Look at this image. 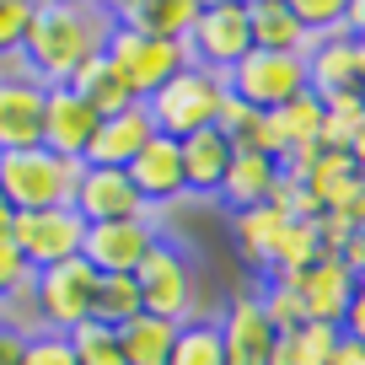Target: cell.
I'll list each match as a JSON object with an SVG mask.
<instances>
[{
    "instance_id": "obj_37",
    "label": "cell",
    "mask_w": 365,
    "mask_h": 365,
    "mask_svg": "<svg viewBox=\"0 0 365 365\" xmlns=\"http://www.w3.org/2000/svg\"><path fill=\"white\" fill-rule=\"evenodd\" d=\"M252 118H258V113H252L242 97H231V91H226V103H220V113H215V129L231 140V145H242V140H247V129H252Z\"/></svg>"
},
{
    "instance_id": "obj_5",
    "label": "cell",
    "mask_w": 365,
    "mask_h": 365,
    "mask_svg": "<svg viewBox=\"0 0 365 365\" xmlns=\"http://www.w3.org/2000/svg\"><path fill=\"white\" fill-rule=\"evenodd\" d=\"M103 59L124 76V86L135 91V103H150L182 65H194V59H188V43L150 38V33H135V27H118V22H113V33H108Z\"/></svg>"
},
{
    "instance_id": "obj_41",
    "label": "cell",
    "mask_w": 365,
    "mask_h": 365,
    "mask_svg": "<svg viewBox=\"0 0 365 365\" xmlns=\"http://www.w3.org/2000/svg\"><path fill=\"white\" fill-rule=\"evenodd\" d=\"M349 161H354V172H360V178H365V129H360V140H354V145H349Z\"/></svg>"
},
{
    "instance_id": "obj_1",
    "label": "cell",
    "mask_w": 365,
    "mask_h": 365,
    "mask_svg": "<svg viewBox=\"0 0 365 365\" xmlns=\"http://www.w3.org/2000/svg\"><path fill=\"white\" fill-rule=\"evenodd\" d=\"M108 33H113V6L43 0V6H33L22 65L38 76V86H70V76L108 48Z\"/></svg>"
},
{
    "instance_id": "obj_7",
    "label": "cell",
    "mask_w": 365,
    "mask_h": 365,
    "mask_svg": "<svg viewBox=\"0 0 365 365\" xmlns=\"http://www.w3.org/2000/svg\"><path fill=\"white\" fill-rule=\"evenodd\" d=\"M226 91L242 97L252 113H274V108L296 103L307 86V54H274V48H252L237 70L226 76Z\"/></svg>"
},
{
    "instance_id": "obj_43",
    "label": "cell",
    "mask_w": 365,
    "mask_h": 365,
    "mask_svg": "<svg viewBox=\"0 0 365 365\" xmlns=\"http://www.w3.org/2000/svg\"><path fill=\"white\" fill-rule=\"evenodd\" d=\"M0 322H11V312H6V307H0Z\"/></svg>"
},
{
    "instance_id": "obj_40",
    "label": "cell",
    "mask_w": 365,
    "mask_h": 365,
    "mask_svg": "<svg viewBox=\"0 0 365 365\" xmlns=\"http://www.w3.org/2000/svg\"><path fill=\"white\" fill-rule=\"evenodd\" d=\"M328 365H365V344L339 339V349H333V360H328Z\"/></svg>"
},
{
    "instance_id": "obj_10",
    "label": "cell",
    "mask_w": 365,
    "mask_h": 365,
    "mask_svg": "<svg viewBox=\"0 0 365 365\" xmlns=\"http://www.w3.org/2000/svg\"><path fill=\"white\" fill-rule=\"evenodd\" d=\"M307 86L317 103H328V97H365V43L354 33H333L322 43H312Z\"/></svg>"
},
{
    "instance_id": "obj_22",
    "label": "cell",
    "mask_w": 365,
    "mask_h": 365,
    "mask_svg": "<svg viewBox=\"0 0 365 365\" xmlns=\"http://www.w3.org/2000/svg\"><path fill=\"white\" fill-rule=\"evenodd\" d=\"M274 188H279V161L274 156H258V150H237L226 167V182H220V199L231 205V215L237 210H258L274 199Z\"/></svg>"
},
{
    "instance_id": "obj_30",
    "label": "cell",
    "mask_w": 365,
    "mask_h": 365,
    "mask_svg": "<svg viewBox=\"0 0 365 365\" xmlns=\"http://www.w3.org/2000/svg\"><path fill=\"white\" fill-rule=\"evenodd\" d=\"M167 365H226V349H220V328H215V317H194V322H182Z\"/></svg>"
},
{
    "instance_id": "obj_13",
    "label": "cell",
    "mask_w": 365,
    "mask_h": 365,
    "mask_svg": "<svg viewBox=\"0 0 365 365\" xmlns=\"http://www.w3.org/2000/svg\"><path fill=\"white\" fill-rule=\"evenodd\" d=\"M215 328H220V349H226V365H269L274 339H279V333H274V328H269V317H263L258 290H237V296L226 301V312L215 317Z\"/></svg>"
},
{
    "instance_id": "obj_28",
    "label": "cell",
    "mask_w": 365,
    "mask_h": 365,
    "mask_svg": "<svg viewBox=\"0 0 365 365\" xmlns=\"http://www.w3.org/2000/svg\"><path fill=\"white\" fill-rule=\"evenodd\" d=\"M269 129H274V140H279V156L296 150V145H322V103L312 91H301L296 103L269 113Z\"/></svg>"
},
{
    "instance_id": "obj_15",
    "label": "cell",
    "mask_w": 365,
    "mask_h": 365,
    "mask_svg": "<svg viewBox=\"0 0 365 365\" xmlns=\"http://www.w3.org/2000/svg\"><path fill=\"white\" fill-rule=\"evenodd\" d=\"M97 124L103 118L91 113L70 86H48V97H43V150H54L65 161H86Z\"/></svg>"
},
{
    "instance_id": "obj_32",
    "label": "cell",
    "mask_w": 365,
    "mask_h": 365,
    "mask_svg": "<svg viewBox=\"0 0 365 365\" xmlns=\"http://www.w3.org/2000/svg\"><path fill=\"white\" fill-rule=\"evenodd\" d=\"M27 301H33V269H27V258L16 252L11 237H0V307L11 312V322H16V312Z\"/></svg>"
},
{
    "instance_id": "obj_6",
    "label": "cell",
    "mask_w": 365,
    "mask_h": 365,
    "mask_svg": "<svg viewBox=\"0 0 365 365\" xmlns=\"http://www.w3.org/2000/svg\"><path fill=\"white\" fill-rule=\"evenodd\" d=\"M135 285H140V307L150 317H167V322H194V301H199V279H194V263L178 242L161 237L156 247L145 252V263L135 269Z\"/></svg>"
},
{
    "instance_id": "obj_12",
    "label": "cell",
    "mask_w": 365,
    "mask_h": 365,
    "mask_svg": "<svg viewBox=\"0 0 365 365\" xmlns=\"http://www.w3.org/2000/svg\"><path fill=\"white\" fill-rule=\"evenodd\" d=\"M156 242H161L156 220H103V226H86L81 258L97 274H135Z\"/></svg>"
},
{
    "instance_id": "obj_9",
    "label": "cell",
    "mask_w": 365,
    "mask_h": 365,
    "mask_svg": "<svg viewBox=\"0 0 365 365\" xmlns=\"http://www.w3.org/2000/svg\"><path fill=\"white\" fill-rule=\"evenodd\" d=\"M247 54H252L247 6L242 0H210V6H199V22L188 33V59L215 70V76H231Z\"/></svg>"
},
{
    "instance_id": "obj_23",
    "label": "cell",
    "mask_w": 365,
    "mask_h": 365,
    "mask_svg": "<svg viewBox=\"0 0 365 365\" xmlns=\"http://www.w3.org/2000/svg\"><path fill=\"white\" fill-rule=\"evenodd\" d=\"M247 27H252V48H274V54H307L312 48L290 0H247Z\"/></svg>"
},
{
    "instance_id": "obj_21",
    "label": "cell",
    "mask_w": 365,
    "mask_h": 365,
    "mask_svg": "<svg viewBox=\"0 0 365 365\" xmlns=\"http://www.w3.org/2000/svg\"><path fill=\"white\" fill-rule=\"evenodd\" d=\"M113 22L135 27V33H150V38L188 43V33L199 22V6L194 0H124V6H113Z\"/></svg>"
},
{
    "instance_id": "obj_3",
    "label": "cell",
    "mask_w": 365,
    "mask_h": 365,
    "mask_svg": "<svg viewBox=\"0 0 365 365\" xmlns=\"http://www.w3.org/2000/svg\"><path fill=\"white\" fill-rule=\"evenodd\" d=\"M220 103H226V76H215V70H205V65H182L145 103V113H150V124H156V135L188 140V135H199V129H215Z\"/></svg>"
},
{
    "instance_id": "obj_18",
    "label": "cell",
    "mask_w": 365,
    "mask_h": 365,
    "mask_svg": "<svg viewBox=\"0 0 365 365\" xmlns=\"http://www.w3.org/2000/svg\"><path fill=\"white\" fill-rule=\"evenodd\" d=\"M150 140H156V124H150L145 103H135V108H124V113H113V118L97 124L91 150H86V167H129Z\"/></svg>"
},
{
    "instance_id": "obj_35",
    "label": "cell",
    "mask_w": 365,
    "mask_h": 365,
    "mask_svg": "<svg viewBox=\"0 0 365 365\" xmlns=\"http://www.w3.org/2000/svg\"><path fill=\"white\" fill-rule=\"evenodd\" d=\"M22 365H81L70 349V333H48V328H27L22 344Z\"/></svg>"
},
{
    "instance_id": "obj_34",
    "label": "cell",
    "mask_w": 365,
    "mask_h": 365,
    "mask_svg": "<svg viewBox=\"0 0 365 365\" xmlns=\"http://www.w3.org/2000/svg\"><path fill=\"white\" fill-rule=\"evenodd\" d=\"M290 11H296L301 33H307L312 43H322V38H333V33H349V27H344V0H290Z\"/></svg>"
},
{
    "instance_id": "obj_17",
    "label": "cell",
    "mask_w": 365,
    "mask_h": 365,
    "mask_svg": "<svg viewBox=\"0 0 365 365\" xmlns=\"http://www.w3.org/2000/svg\"><path fill=\"white\" fill-rule=\"evenodd\" d=\"M290 285H296L301 307H307V322H328V328H339L360 279L344 269V258H317L312 269H301Z\"/></svg>"
},
{
    "instance_id": "obj_36",
    "label": "cell",
    "mask_w": 365,
    "mask_h": 365,
    "mask_svg": "<svg viewBox=\"0 0 365 365\" xmlns=\"http://www.w3.org/2000/svg\"><path fill=\"white\" fill-rule=\"evenodd\" d=\"M27 27H33V6L27 0H0V65L22 54Z\"/></svg>"
},
{
    "instance_id": "obj_26",
    "label": "cell",
    "mask_w": 365,
    "mask_h": 365,
    "mask_svg": "<svg viewBox=\"0 0 365 365\" xmlns=\"http://www.w3.org/2000/svg\"><path fill=\"white\" fill-rule=\"evenodd\" d=\"M113 333H118V349H124V365H167L172 344H178V322L150 317V312H140L135 322H124Z\"/></svg>"
},
{
    "instance_id": "obj_8",
    "label": "cell",
    "mask_w": 365,
    "mask_h": 365,
    "mask_svg": "<svg viewBox=\"0 0 365 365\" xmlns=\"http://www.w3.org/2000/svg\"><path fill=\"white\" fill-rule=\"evenodd\" d=\"M11 242L27 258V269H54V263L81 258L86 247V220L76 205H54V210H33V215H11Z\"/></svg>"
},
{
    "instance_id": "obj_19",
    "label": "cell",
    "mask_w": 365,
    "mask_h": 365,
    "mask_svg": "<svg viewBox=\"0 0 365 365\" xmlns=\"http://www.w3.org/2000/svg\"><path fill=\"white\" fill-rule=\"evenodd\" d=\"M182 150V182H188V194L194 199H220V182H226V167L231 156H237V145H231L220 129H199V135L178 140Z\"/></svg>"
},
{
    "instance_id": "obj_4",
    "label": "cell",
    "mask_w": 365,
    "mask_h": 365,
    "mask_svg": "<svg viewBox=\"0 0 365 365\" xmlns=\"http://www.w3.org/2000/svg\"><path fill=\"white\" fill-rule=\"evenodd\" d=\"M91 301H97V269L86 258L54 263V269L33 274V322L27 328H48V333H76L81 322H91Z\"/></svg>"
},
{
    "instance_id": "obj_14",
    "label": "cell",
    "mask_w": 365,
    "mask_h": 365,
    "mask_svg": "<svg viewBox=\"0 0 365 365\" xmlns=\"http://www.w3.org/2000/svg\"><path fill=\"white\" fill-rule=\"evenodd\" d=\"M43 97L38 76H0V156L43 145Z\"/></svg>"
},
{
    "instance_id": "obj_38",
    "label": "cell",
    "mask_w": 365,
    "mask_h": 365,
    "mask_svg": "<svg viewBox=\"0 0 365 365\" xmlns=\"http://www.w3.org/2000/svg\"><path fill=\"white\" fill-rule=\"evenodd\" d=\"M27 322H0V365H22Z\"/></svg>"
},
{
    "instance_id": "obj_31",
    "label": "cell",
    "mask_w": 365,
    "mask_h": 365,
    "mask_svg": "<svg viewBox=\"0 0 365 365\" xmlns=\"http://www.w3.org/2000/svg\"><path fill=\"white\" fill-rule=\"evenodd\" d=\"M258 307H263V317H269V328L274 333H290V328H301L307 322V307H301V296H296V285L290 279H258Z\"/></svg>"
},
{
    "instance_id": "obj_27",
    "label": "cell",
    "mask_w": 365,
    "mask_h": 365,
    "mask_svg": "<svg viewBox=\"0 0 365 365\" xmlns=\"http://www.w3.org/2000/svg\"><path fill=\"white\" fill-rule=\"evenodd\" d=\"M339 339L344 333L328 328V322H301V328H290V333L274 339L269 365H328L333 349H339Z\"/></svg>"
},
{
    "instance_id": "obj_25",
    "label": "cell",
    "mask_w": 365,
    "mask_h": 365,
    "mask_svg": "<svg viewBox=\"0 0 365 365\" xmlns=\"http://www.w3.org/2000/svg\"><path fill=\"white\" fill-rule=\"evenodd\" d=\"M307 188L317 194L322 210L349 215L354 194H360V172H354L349 150H317V161H312V172H307Z\"/></svg>"
},
{
    "instance_id": "obj_11",
    "label": "cell",
    "mask_w": 365,
    "mask_h": 365,
    "mask_svg": "<svg viewBox=\"0 0 365 365\" xmlns=\"http://www.w3.org/2000/svg\"><path fill=\"white\" fill-rule=\"evenodd\" d=\"M70 205L81 210L86 226H103V220H156V210L135 194V182H129L124 167H86Z\"/></svg>"
},
{
    "instance_id": "obj_33",
    "label": "cell",
    "mask_w": 365,
    "mask_h": 365,
    "mask_svg": "<svg viewBox=\"0 0 365 365\" xmlns=\"http://www.w3.org/2000/svg\"><path fill=\"white\" fill-rule=\"evenodd\" d=\"M70 349H76L81 365H124V349H118V333L103 328V322H81L70 333Z\"/></svg>"
},
{
    "instance_id": "obj_29",
    "label": "cell",
    "mask_w": 365,
    "mask_h": 365,
    "mask_svg": "<svg viewBox=\"0 0 365 365\" xmlns=\"http://www.w3.org/2000/svg\"><path fill=\"white\" fill-rule=\"evenodd\" d=\"M140 285L135 274H97V301H91V322L103 328H124V322L140 317Z\"/></svg>"
},
{
    "instance_id": "obj_44",
    "label": "cell",
    "mask_w": 365,
    "mask_h": 365,
    "mask_svg": "<svg viewBox=\"0 0 365 365\" xmlns=\"http://www.w3.org/2000/svg\"><path fill=\"white\" fill-rule=\"evenodd\" d=\"M360 43H365V38H360Z\"/></svg>"
},
{
    "instance_id": "obj_39",
    "label": "cell",
    "mask_w": 365,
    "mask_h": 365,
    "mask_svg": "<svg viewBox=\"0 0 365 365\" xmlns=\"http://www.w3.org/2000/svg\"><path fill=\"white\" fill-rule=\"evenodd\" d=\"M339 333H344V339H354V344H365V279L354 285V301H349V312H344Z\"/></svg>"
},
{
    "instance_id": "obj_20",
    "label": "cell",
    "mask_w": 365,
    "mask_h": 365,
    "mask_svg": "<svg viewBox=\"0 0 365 365\" xmlns=\"http://www.w3.org/2000/svg\"><path fill=\"white\" fill-rule=\"evenodd\" d=\"M290 231V215H279L274 205H258V210H237L231 215V242H237L242 263L258 274H274V258H279V242Z\"/></svg>"
},
{
    "instance_id": "obj_2",
    "label": "cell",
    "mask_w": 365,
    "mask_h": 365,
    "mask_svg": "<svg viewBox=\"0 0 365 365\" xmlns=\"http://www.w3.org/2000/svg\"><path fill=\"white\" fill-rule=\"evenodd\" d=\"M86 161H65L54 150H6L0 156V194L11 205V215H33V210L70 205L81 188Z\"/></svg>"
},
{
    "instance_id": "obj_42",
    "label": "cell",
    "mask_w": 365,
    "mask_h": 365,
    "mask_svg": "<svg viewBox=\"0 0 365 365\" xmlns=\"http://www.w3.org/2000/svg\"><path fill=\"white\" fill-rule=\"evenodd\" d=\"M0 237H11V205H6V194H0Z\"/></svg>"
},
{
    "instance_id": "obj_24",
    "label": "cell",
    "mask_w": 365,
    "mask_h": 365,
    "mask_svg": "<svg viewBox=\"0 0 365 365\" xmlns=\"http://www.w3.org/2000/svg\"><path fill=\"white\" fill-rule=\"evenodd\" d=\"M70 91H76V97H81L97 118H113V113H124V108H135V91L124 86V76H118L103 54L86 59V65L70 76Z\"/></svg>"
},
{
    "instance_id": "obj_16",
    "label": "cell",
    "mask_w": 365,
    "mask_h": 365,
    "mask_svg": "<svg viewBox=\"0 0 365 365\" xmlns=\"http://www.w3.org/2000/svg\"><path fill=\"white\" fill-rule=\"evenodd\" d=\"M124 172H129V182H135V194L145 199L156 215L188 194V182H182V150H178V140H167V135H156Z\"/></svg>"
}]
</instances>
